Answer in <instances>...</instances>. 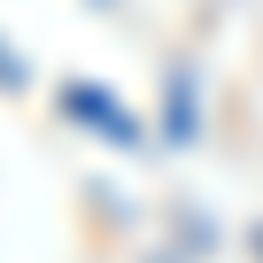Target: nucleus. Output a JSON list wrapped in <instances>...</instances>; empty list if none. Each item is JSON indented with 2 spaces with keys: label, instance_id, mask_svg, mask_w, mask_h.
I'll return each instance as SVG.
<instances>
[{
  "label": "nucleus",
  "instance_id": "nucleus-2",
  "mask_svg": "<svg viewBox=\"0 0 263 263\" xmlns=\"http://www.w3.org/2000/svg\"><path fill=\"white\" fill-rule=\"evenodd\" d=\"M255 248H263V232H255Z\"/></svg>",
  "mask_w": 263,
  "mask_h": 263
},
{
  "label": "nucleus",
  "instance_id": "nucleus-1",
  "mask_svg": "<svg viewBox=\"0 0 263 263\" xmlns=\"http://www.w3.org/2000/svg\"><path fill=\"white\" fill-rule=\"evenodd\" d=\"M16 85H24V70H16V54H8V47H0V93H16Z\"/></svg>",
  "mask_w": 263,
  "mask_h": 263
}]
</instances>
